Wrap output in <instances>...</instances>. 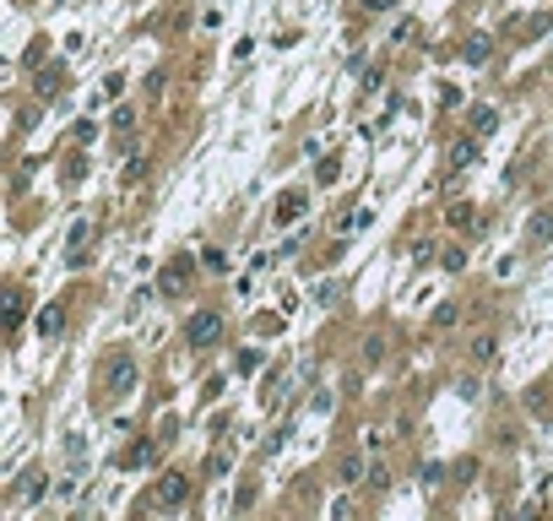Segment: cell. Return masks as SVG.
<instances>
[{
  "instance_id": "obj_1",
  "label": "cell",
  "mask_w": 553,
  "mask_h": 521,
  "mask_svg": "<svg viewBox=\"0 0 553 521\" xmlns=\"http://www.w3.org/2000/svg\"><path fill=\"white\" fill-rule=\"evenodd\" d=\"M217 332H223V315H217V310H196L190 320H184V342H190V348L217 342Z\"/></svg>"
},
{
  "instance_id": "obj_2",
  "label": "cell",
  "mask_w": 553,
  "mask_h": 521,
  "mask_svg": "<svg viewBox=\"0 0 553 521\" xmlns=\"http://www.w3.org/2000/svg\"><path fill=\"white\" fill-rule=\"evenodd\" d=\"M190 500V483L179 478V473H168L163 483H158V505H184Z\"/></svg>"
},
{
  "instance_id": "obj_3",
  "label": "cell",
  "mask_w": 553,
  "mask_h": 521,
  "mask_svg": "<svg viewBox=\"0 0 553 521\" xmlns=\"http://www.w3.org/2000/svg\"><path fill=\"white\" fill-rule=\"evenodd\" d=\"M130 386H136V370H130V358H114V370H109V391L125 396Z\"/></svg>"
},
{
  "instance_id": "obj_4",
  "label": "cell",
  "mask_w": 553,
  "mask_h": 521,
  "mask_svg": "<svg viewBox=\"0 0 553 521\" xmlns=\"http://www.w3.org/2000/svg\"><path fill=\"white\" fill-rule=\"evenodd\" d=\"M472 152H477V142H472V136H467V142H456V147H451V168H467Z\"/></svg>"
},
{
  "instance_id": "obj_5",
  "label": "cell",
  "mask_w": 553,
  "mask_h": 521,
  "mask_svg": "<svg viewBox=\"0 0 553 521\" xmlns=\"http://www.w3.org/2000/svg\"><path fill=\"white\" fill-rule=\"evenodd\" d=\"M461 55H467L472 65H483V60H489V39H483V33H477V39H467V49H461Z\"/></svg>"
},
{
  "instance_id": "obj_6",
  "label": "cell",
  "mask_w": 553,
  "mask_h": 521,
  "mask_svg": "<svg viewBox=\"0 0 553 521\" xmlns=\"http://www.w3.org/2000/svg\"><path fill=\"white\" fill-rule=\"evenodd\" d=\"M60 326H65V315L55 310V304H49V310L39 315V332H43V337H55V332H60Z\"/></svg>"
},
{
  "instance_id": "obj_7",
  "label": "cell",
  "mask_w": 553,
  "mask_h": 521,
  "mask_svg": "<svg viewBox=\"0 0 553 521\" xmlns=\"http://www.w3.org/2000/svg\"><path fill=\"white\" fill-rule=\"evenodd\" d=\"M493 353H499V342H493V337H477V342H472V358H477V364H489Z\"/></svg>"
},
{
  "instance_id": "obj_8",
  "label": "cell",
  "mask_w": 553,
  "mask_h": 521,
  "mask_svg": "<svg viewBox=\"0 0 553 521\" xmlns=\"http://www.w3.org/2000/svg\"><path fill=\"white\" fill-rule=\"evenodd\" d=\"M553 234V212H537V223H532V239H548Z\"/></svg>"
},
{
  "instance_id": "obj_9",
  "label": "cell",
  "mask_w": 553,
  "mask_h": 521,
  "mask_svg": "<svg viewBox=\"0 0 553 521\" xmlns=\"http://www.w3.org/2000/svg\"><path fill=\"white\" fill-rule=\"evenodd\" d=\"M201 266H206V271H228V255H223V250H206Z\"/></svg>"
},
{
  "instance_id": "obj_10",
  "label": "cell",
  "mask_w": 553,
  "mask_h": 521,
  "mask_svg": "<svg viewBox=\"0 0 553 521\" xmlns=\"http://www.w3.org/2000/svg\"><path fill=\"white\" fill-rule=\"evenodd\" d=\"M163 288H168V293L184 288V266H168V271H163Z\"/></svg>"
},
{
  "instance_id": "obj_11",
  "label": "cell",
  "mask_w": 553,
  "mask_h": 521,
  "mask_svg": "<svg viewBox=\"0 0 553 521\" xmlns=\"http://www.w3.org/2000/svg\"><path fill=\"white\" fill-rule=\"evenodd\" d=\"M434 326H456V304H439V310H434Z\"/></svg>"
},
{
  "instance_id": "obj_12",
  "label": "cell",
  "mask_w": 553,
  "mask_h": 521,
  "mask_svg": "<svg viewBox=\"0 0 553 521\" xmlns=\"http://www.w3.org/2000/svg\"><path fill=\"white\" fill-rule=\"evenodd\" d=\"M358 6H364V11H385L390 0H358Z\"/></svg>"
}]
</instances>
